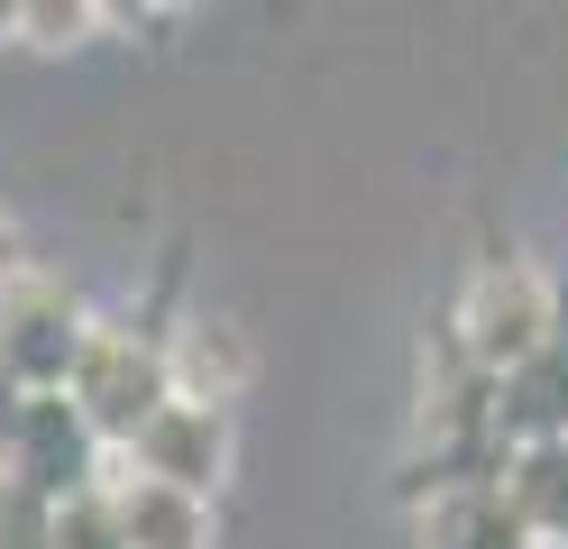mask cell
<instances>
[{"instance_id":"obj_8","label":"cell","mask_w":568,"mask_h":549,"mask_svg":"<svg viewBox=\"0 0 568 549\" xmlns=\"http://www.w3.org/2000/svg\"><path fill=\"white\" fill-rule=\"evenodd\" d=\"M111 504H120L129 549H211V504L156 486V476H129L120 458H111Z\"/></svg>"},{"instance_id":"obj_11","label":"cell","mask_w":568,"mask_h":549,"mask_svg":"<svg viewBox=\"0 0 568 549\" xmlns=\"http://www.w3.org/2000/svg\"><path fill=\"white\" fill-rule=\"evenodd\" d=\"M120 10H101V0H19V28L10 47H38V55H64V47H92L101 28Z\"/></svg>"},{"instance_id":"obj_3","label":"cell","mask_w":568,"mask_h":549,"mask_svg":"<svg viewBox=\"0 0 568 549\" xmlns=\"http://www.w3.org/2000/svg\"><path fill=\"white\" fill-rule=\"evenodd\" d=\"M83 339H92V312H83V293L64 275L28 266L10 293H0V385L10 394H64Z\"/></svg>"},{"instance_id":"obj_12","label":"cell","mask_w":568,"mask_h":549,"mask_svg":"<svg viewBox=\"0 0 568 549\" xmlns=\"http://www.w3.org/2000/svg\"><path fill=\"white\" fill-rule=\"evenodd\" d=\"M47 549H129V540H120L111 476H101V486H83V495H64V504H47Z\"/></svg>"},{"instance_id":"obj_6","label":"cell","mask_w":568,"mask_h":549,"mask_svg":"<svg viewBox=\"0 0 568 549\" xmlns=\"http://www.w3.org/2000/svg\"><path fill=\"white\" fill-rule=\"evenodd\" d=\"M165 376L184 403H230L257 385V348H247V329L239 321H211V312H184V321H165Z\"/></svg>"},{"instance_id":"obj_7","label":"cell","mask_w":568,"mask_h":549,"mask_svg":"<svg viewBox=\"0 0 568 549\" xmlns=\"http://www.w3.org/2000/svg\"><path fill=\"white\" fill-rule=\"evenodd\" d=\"M495 439H505V458L568 439V329L541 357H523L514 376H495Z\"/></svg>"},{"instance_id":"obj_9","label":"cell","mask_w":568,"mask_h":549,"mask_svg":"<svg viewBox=\"0 0 568 549\" xmlns=\"http://www.w3.org/2000/svg\"><path fill=\"white\" fill-rule=\"evenodd\" d=\"M422 549H541L523 531L505 486H440L422 504Z\"/></svg>"},{"instance_id":"obj_4","label":"cell","mask_w":568,"mask_h":549,"mask_svg":"<svg viewBox=\"0 0 568 549\" xmlns=\"http://www.w3.org/2000/svg\"><path fill=\"white\" fill-rule=\"evenodd\" d=\"M0 476H10L19 495H38V504H64V495H83V486L111 476V449L92 439V421L64 394H28L10 439H0Z\"/></svg>"},{"instance_id":"obj_14","label":"cell","mask_w":568,"mask_h":549,"mask_svg":"<svg viewBox=\"0 0 568 549\" xmlns=\"http://www.w3.org/2000/svg\"><path fill=\"white\" fill-rule=\"evenodd\" d=\"M19 403H28V394H10V385H0V439H10V421H19Z\"/></svg>"},{"instance_id":"obj_13","label":"cell","mask_w":568,"mask_h":549,"mask_svg":"<svg viewBox=\"0 0 568 549\" xmlns=\"http://www.w3.org/2000/svg\"><path fill=\"white\" fill-rule=\"evenodd\" d=\"M28 266H38V256H28V230H19V211L10 202H0V293H10Z\"/></svg>"},{"instance_id":"obj_2","label":"cell","mask_w":568,"mask_h":549,"mask_svg":"<svg viewBox=\"0 0 568 549\" xmlns=\"http://www.w3.org/2000/svg\"><path fill=\"white\" fill-rule=\"evenodd\" d=\"M449 339L468 366H486V376H514L523 357H541L559 339V293L523 266L514 247H495L486 266L458 284V312H449Z\"/></svg>"},{"instance_id":"obj_10","label":"cell","mask_w":568,"mask_h":549,"mask_svg":"<svg viewBox=\"0 0 568 549\" xmlns=\"http://www.w3.org/2000/svg\"><path fill=\"white\" fill-rule=\"evenodd\" d=\"M505 504L523 512V531L541 549H568V439L505 458Z\"/></svg>"},{"instance_id":"obj_5","label":"cell","mask_w":568,"mask_h":549,"mask_svg":"<svg viewBox=\"0 0 568 549\" xmlns=\"http://www.w3.org/2000/svg\"><path fill=\"white\" fill-rule=\"evenodd\" d=\"M120 467H129V476H156V486L202 495V504H211V486L230 476V413H221V403H184V394H174L165 413L138 430L129 449H120Z\"/></svg>"},{"instance_id":"obj_1","label":"cell","mask_w":568,"mask_h":549,"mask_svg":"<svg viewBox=\"0 0 568 549\" xmlns=\"http://www.w3.org/2000/svg\"><path fill=\"white\" fill-rule=\"evenodd\" d=\"M64 403L92 421L101 449H129L138 430H148L165 403H174V376H165V321H92V339L74 357V385Z\"/></svg>"}]
</instances>
